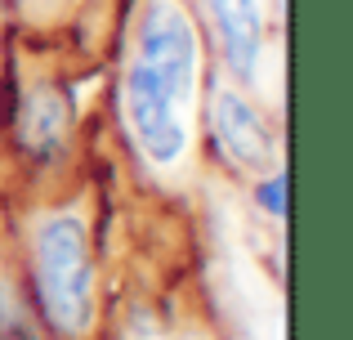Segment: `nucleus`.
I'll use <instances>...</instances> for the list:
<instances>
[{"label": "nucleus", "mask_w": 353, "mask_h": 340, "mask_svg": "<svg viewBox=\"0 0 353 340\" xmlns=\"http://www.w3.org/2000/svg\"><path fill=\"white\" fill-rule=\"evenodd\" d=\"M197 86V32L174 0H152L139 23V59L125 81L130 126L148 161L170 166L188 148L183 108Z\"/></svg>", "instance_id": "obj_1"}, {"label": "nucleus", "mask_w": 353, "mask_h": 340, "mask_svg": "<svg viewBox=\"0 0 353 340\" xmlns=\"http://www.w3.org/2000/svg\"><path fill=\"white\" fill-rule=\"evenodd\" d=\"M215 23H219V36H224L228 68H233L237 77H255L259 45H264L259 0H215Z\"/></svg>", "instance_id": "obj_4"}, {"label": "nucleus", "mask_w": 353, "mask_h": 340, "mask_svg": "<svg viewBox=\"0 0 353 340\" xmlns=\"http://www.w3.org/2000/svg\"><path fill=\"white\" fill-rule=\"evenodd\" d=\"M36 287L63 336H81L94 323V269L85 224L77 215H50L36 228Z\"/></svg>", "instance_id": "obj_2"}, {"label": "nucleus", "mask_w": 353, "mask_h": 340, "mask_svg": "<svg viewBox=\"0 0 353 340\" xmlns=\"http://www.w3.org/2000/svg\"><path fill=\"white\" fill-rule=\"evenodd\" d=\"M5 340H27V336H18V332H14V336H5Z\"/></svg>", "instance_id": "obj_7"}, {"label": "nucleus", "mask_w": 353, "mask_h": 340, "mask_svg": "<svg viewBox=\"0 0 353 340\" xmlns=\"http://www.w3.org/2000/svg\"><path fill=\"white\" fill-rule=\"evenodd\" d=\"M215 130L219 143L233 152V161H241L246 170H264L273 166V134L259 121V112L233 90H219L215 94Z\"/></svg>", "instance_id": "obj_3"}, {"label": "nucleus", "mask_w": 353, "mask_h": 340, "mask_svg": "<svg viewBox=\"0 0 353 340\" xmlns=\"http://www.w3.org/2000/svg\"><path fill=\"white\" fill-rule=\"evenodd\" d=\"M63 121H68V112H63V99L54 94V90H41V94L27 99V143H41L45 152L59 148V134H63Z\"/></svg>", "instance_id": "obj_5"}, {"label": "nucleus", "mask_w": 353, "mask_h": 340, "mask_svg": "<svg viewBox=\"0 0 353 340\" xmlns=\"http://www.w3.org/2000/svg\"><path fill=\"white\" fill-rule=\"evenodd\" d=\"M259 201H264L268 215L282 219V215H286V174H273V179L259 183Z\"/></svg>", "instance_id": "obj_6"}]
</instances>
